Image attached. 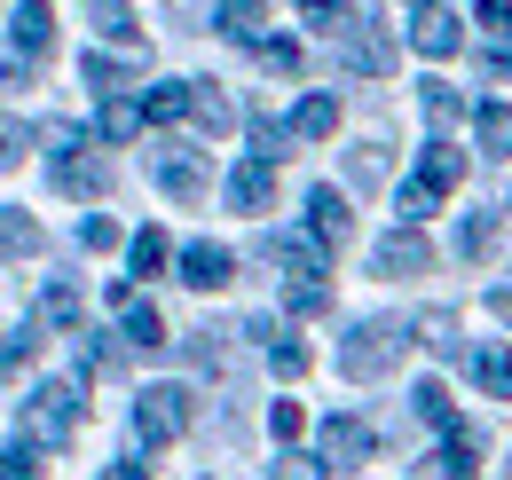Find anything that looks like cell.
<instances>
[{
    "label": "cell",
    "mask_w": 512,
    "mask_h": 480,
    "mask_svg": "<svg viewBox=\"0 0 512 480\" xmlns=\"http://www.w3.org/2000/svg\"><path fill=\"white\" fill-rule=\"evenodd\" d=\"M402 347H410V323H394V315L355 323V331L339 339V370H347V378H386V370L402 362Z\"/></svg>",
    "instance_id": "obj_1"
},
{
    "label": "cell",
    "mask_w": 512,
    "mask_h": 480,
    "mask_svg": "<svg viewBox=\"0 0 512 480\" xmlns=\"http://www.w3.org/2000/svg\"><path fill=\"white\" fill-rule=\"evenodd\" d=\"M16 433H24V441H40V449H64L71 433H79V386H71V378L32 386V402H24Z\"/></svg>",
    "instance_id": "obj_2"
},
{
    "label": "cell",
    "mask_w": 512,
    "mask_h": 480,
    "mask_svg": "<svg viewBox=\"0 0 512 480\" xmlns=\"http://www.w3.org/2000/svg\"><path fill=\"white\" fill-rule=\"evenodd\" d=\"M465 181V150H449V142H426V158H418V174L402 181V221H426L434 205H442L449 189Z\"/></svg>",
    "instance_id": "obj_3"
},
{
    "label": "cell",
    "mask_w": 512,
    "mask_h": 480,
    "mask_svg": "<svg viewBox=\"0 0 512 480\" xmlns=\"http://www.w3.org/2000/svg\"><path fill=\"white\" fill-rule=\"evenodd\" d=\"M134 433L158 449V441H174V433H190V386H142L134 394Z\"/></svg>",
    "instance_id": "obj_4"
},
{
    "label": "cell",
    "mask_w": 512,
    "mask_h": 480,
    "mask_svg": "<svg viewBox=\"0 0 512 480\" xmlns=\"http://www.w3.org/2000/svg\"><path fill=\"white\" fill-rule=\"evenodd\" d=\"M56 189L64 197H103L111 189V166L79 150V134H56Z\"/></svg>",
    "instance_id": "obj_5"
},
{
    "label": "cell",
    "mask_w": 512,
    "mask_h": 480,
    "mask_svg": "<svg viewBox=\"0 0 512 480\" xmlns=\"http://www.w3.org/2000/svg\"><path fill=\"white\" fill-rule=\"evenodd\" d=\"M371 268H379V276H426V268H434V244H426V229H418V221H402V229H394V237L371 252Z\"/></svg>",
    "instance_id": "obj_6"
},
{
    "label": "cell",
    "mask_w": 512,
    "mask_h": 480,
    "mask_svg": "<svg viewBox=\"0 0 512 480\" xmlns=\"http://www.w3.org/2000/svg\"><path fill=\"white\" fill-rule=\"evenodd\" d=\"M111 307H119V331H127V347H166V315L142 300L134 284H111Z\"/></svg>",
    "instance_id": "obj_7"
},
{
    "label": "cell",
    "mask_w": 512,
    "mask_h": 480,
    "mask_svg": "<svg viewBox=\"0 0 512 480\" xmlns=\"http://www.w3.org/2000/svg\"><path fill=\"white\" fill-rule=\"evenodd\" d=\"M371 449H379V433H371L363 418H323V465H331V473H347V465H363Z\"/></svg>",
    "instance_id": "obj_8"
},
{
    "label": "cell",
    "mask_w": 512,
    "mask_h": 480,
    "mask_svg": "<svg viewBox=\"0 0 512 480\" xmlns=\"http://www.w3.org/2000/svg\"><path fill=\"white\" fill-rule=\"evenodd\" d=\"M268 197H276V158L253 150L245 166H229V205L237 213H268Z\"/></svg>",
    "instance_id": "obj_9"
},
{
    "label": "cell",
    "mask_w": 512,
    "mask_h": 480,
    "mask_svg": "<svg viewBox=\"0 0 512 480\" xmlns=\"http://www.w3.org/2000/svg\"><path fill=\"white\" fill-rule=\"evenodd\" d=\"M308 237H316L323 252H339V244L355 237V213H347L339 189H308Z\"/></svg>",
    "instance_id": "obj_10"
},
{
    "label": "cell",
    "mask_w": 512,
    "mask_h": 480,
    "mask_svg": "<svg viewBox=\"0 0 512 480\" xmlns=\"http://www.w3.org/2000/svg\"><path fill=\"white\" fill-rule=\"evenodd\" d=\"M8 40H16V56H48V48H56V8H48V0H24V8H16V16H8Z\"/></svg>",
    "instance_id": "obj_11"
},
{
    "label": "cell",
    "mask_w": 512,
    "mask_h": 480,
    "mask_svg": "<svg viewBox=\"0 0 512 480\" xmlns=\"http://www.w3.org/2000/svg\"><path fill=\"white\" fill-rule=\"evenodd\" d=\"M410 48H418V56H457V48H465V32H457V16H449V8L426 0V8H418V24H410Z\"/></svg>",
    "instance_id": "obj_12"
},
{
    "label": "cell",
    "mask_w": 512,
    "mask_h": 480,
    "mask_svg": "<svg viewBox=\"0 0 512 480\" xmlns=\"http://www.w3.org/2000/svg\"><path fill=\"white\" fill-rule=\"evenodd\" d=\"M229 276H237V260H229L221 244H182V284H190V292H221Z\"/></svg>",
    "instance_id": "obj_13"
},
{
    "label": "cell",
    "mask_w": 512,
    "mask_h": 480,
    "mask_svg": "<svg viewBox=\"0 0 512 480\" xmlns=\"http://www.w3.org/2000/svg\"><path fill=\"white\" fill-rule=\"evenodd\" d=\"M284 126H292V142H331L339 134V95H300Z\"/></svg>",
    "instance_id": "obj_14"
},
{
    "label": "cell",
    "mask_w": 512,
    "mask_h": 480,
    "mask_svg": "<svg viewBox=\"0 0 512 480\" xmlns=\"http://www.w3.org/2000/svg\"><path fill=\"white\" fill-rule=\"evenodd\" d=\"M87 16H95V32H103L111 48H142V24H134L127 0H87Z\"/></svg>",
    "instance_id": "obj_15"
},
{
    "label": "cell",
    "mask_w": 512,
    "mask_h": 480,
    "mask_svg": "<svg viewBox=\"0 0 512 480\" xmlns=\"http://www.w3.org/2000/svg\"><path fill=\"white\" fill-rule=\"evenodd\" d=\"M40 252V221L24 205H0V260H32Z\"/></svg>",
    "instance_id": "obj_16"
},
{
    "label": "cell",
    "mask_w": 512,
    "mask_h": 480,
    "mask_svg": "<svg viewBox=\"0 0 512 480\" xmlns=\"http://www.w3.org/2000/svg\"><path fill=\"white\" fill-rule=\"evenodd\" d=\"M190 119L205 126V134H229V126H237V103H229L221 87H205V79H190Z\"/></svg>",
    "instance_id": "obj_17"
},
{
    "label": "cell",
    "mask_w": 512,
    "mask_h": 480,
    "mask_svg": "<svg viewBox=\"0 0 512 480\" xmlns=\"http://www.w3.org/2000/svg\"><path fill=\"white\" fill-rule=\"evenodd\" d=\"M386 63H394V48H386V32H371V24H355V32H347V71H371V79H379Z\"/></svg>",
    "instance_id": "obj_18"
},
{
    "label": "cell",
    "mask_w": 512,
    "mask_h": 480,
    "mask_svg": "<svg viewBox=\"0 0 512 480\" xmlns=\"http://www.w3.org/2000/svg\"><path fill=\"white\" fill-rule=\"evenodd\" d=\"M142 126H150V111L127 103V95H111V103H103V119H95V134H103V142H134Z\"/></svg>",
    "instance_id": "obj_19"
},
{
    "label": "cell",
    "mask_w": 512,
    "mask_h": 480,
    "mask_svg": "<svg viewBox=\"0 0 512 480\" xmlns=\"http://www.w3.org/2000/svg\"><path fill=\"white\" fill-rule=\"evenodd\" d=\"M158 189L182 197V205H197V197H205V166H197V158H158Z\"/></svg>",
    "instance_id": "obj_20"
},
{
    "label": "cell",
    "mask_w": 512,
    "mask_h": 480,
    "mask_svg": "<svg viewBox=\"0 0 512 480\" xmlns=\"http://www.w3.org/2000/svg\"><path fill=\"white\" fill-rule=\"evenodd\" d=\"M40 323H56V331H87V300H79L71 284H48V292H40Z\"/></svg>",
    "instance_id": "obj_21"
},
{
    "label": "cell",
    "mask_w": 512,
    "mask_h": 480,
    "mask_svg": "<svg viewBox=\"0 0 512 480\" xmlns=\"http://www.w3.org/2000/svg\"><path fill=\"white\" fill-rule=\"evenodd\" d=\"M473 134H481L489 158H512V103H481V111H473Z\"/></svg>",
    "instance_id": "obj_22"
},
{
    "label": "cell",
    "mask_w": 512,
    "mask_h": 480,
    "mask_svg": "<svg viewBox=\"0 0 512 480\" xmlns=\"http://www.w3.org/2000/svg\"><path fill=\"white\" fill-rule=\"evenodd\" d=\"M142 111H150V126H166V119H190V79H166V87H142Z\"/></svg>",
    "instance_id": "obj_23"
},
{
    "label": "cell",
    "mask_w": 512,
    "mask_h": 480,
    "mask_svg": "<svg viewBox=\"0 0 512 480\" xmlns=\"http://www.w3.org/2000/svg\"><path fill=\"white\" fill-rule=\"evenodd\" d=\"M213 24H221L229 40H245V48H260V0H221V8H213Z\"/></svg>",
    "instance_id": "obj_24"
},
{
    "label": "cell",
    "mask_w": 512,
    "mask_h": 480,
    "mask_svg": "<svg viewBox=\"0 0 512 480\" xmlns=\"http://www.w3.org/2000/svg\"><path fill=\"white\" fill-rule=\"evenodd\" d=\"M473 378H481V394L512 402V355L505 347H481V355H473Z\"/></svg>",
    "instance_id": "obj_25"
},
{
    "label": "cell",
    "mask_w": 512,
    "mask_h": 480,
    "mask_svg": "<svg viewBox=\"0 0 512 480\" xmlns=\"http://www.w3.org/2000/svg\"><path fill=\"white\" fill-rule=\"evenodd\" d=\"M268 252H276L292 276H323V244H316V237H276Z\"/></svg>",
    "instance_id": "obj_26"
},
{
    "label": "cell",
    "mask_w": 512,
    "mask_h": 480,
    "mask_svg": "<svg viewBox=\"0 0 512 480\" xmlns=\"http://www.w3.org/2000/svg\"><path fill=\"white\" fill-rule=\"evenodd\" d=\"M410 402H418V418L434 425V433H457V402H449V394H442V386H434V378H426V386H418Z\"/></svg>",
    "instance_id": "obj_27"
},
{
    "label": "cell",
    "mask_w": 512,
    "mask_h": 480,
    "mask_svg": "<svg viewBox=\"0 0 512 480\" xmlns=\"http://www.w3.org/2000/svg\"><path fill=\"white\" fill-rule=\"evenodd\" d=\"M79 71H87V87H95V95H119V87H127V63H119V56H103V48L79 63Z\"/></svg>",
    "instance_id": "obj_28"
},
{
    "label": "cell",
    "mask_w": 512,
    "mask_h": 480,
    "mask_svg": "<svg viewBox=\"0 0 512 480\" xmlns=\"http://www.w3.org/2000/svg\"><path fill=\"white\" fill-rule=\"evenodd\" d=\"M300 16H308L316 32H347V24H355V0H300Z\"/></svg>",
    "instance_id": "obj_29"
},
{
    "label": "cell",
    "mask_w": 512,
    "mask_h": 480,
    "mask_svg": "<svg viewBox=\"0 0 512 480\" xmlns=\"http://www.w3.org/2000/svg\"><path fill=\"white\" fill-rule=\"evenodd\" d=\"M489 244H497V221H489V213H465V221H457V252H465V260H481Z\"/></svg>",
    "instance_id": "obj_30"
},
{
    "label": "cell",
    "mask_w": 512,
    "mask_h": 480,
    "mask_svg": "<svg viewBox=\"0 0 512 480\" xmlns=\"http://www.w3.org/2000/svg\"><path fill=\"white\" fill-rule=\"evenodd\" d=\"M0 480H40V441L16 433V449H0Z\"/></svg>",
    "instance_id": "obj_31"
},
{
    "label": "cell",
    "mask_w": 512,
    "mask_h": 480,
    "mask_svg": "<svg viewBox=\"0 0 512 480\" xmlns=\"http://www.w3.org/2000/svg\"><path fill=\"white\" fill-rule=\"evenodd\" d=\"M127 260H134V276H158V268H166V229H142V237L127 244Z\"/></svg>",
    "instance_id": "obj_32"
},
{
    "label": "cell",
    "mask_w": 512,
    "mask_h": 480,
    "mask_svg": "<svg viewBox=\"0 0 512 480\" xmlns=\"http://www.w3.org/2000/svg\"><path fill=\"white\" fill-rule=\"evenodd\" d=\"M32 347H40V339H32V323H24V331H0V378H16V370L32 362Z\"/></svg>",
    "instance_id": "obj_33"
},
{
    "label": "cell",
    "mask_w": 512,
    "mask_h": 480,
    "mask_svg": "<svg viewBox=\"0 0 512 480\" xmlns=\"http://www.w3.org/2000/svg\"><path fill=\"white\" fill-rule=\"evenodd\" d=\"M268 370L276 378H308V347L300 339H268Z\"/></svg>",
    "instance_id": "obj_34"
},
{
    "label": "cell",
    "mask_w": 512,
    "mask_h": 480,
    "mask_svg": "<svg viewBox=\"0 0 512 480\" xmlns=\"http://www.w3.org/2000/svg\"><path fill=\"white\" fill-rule=\"evenodd\" d=\"M284 307H292V315H323V307H331V292H323V276H300V284L284 292Z\"/></svg>",
    "instance_id": "obj_35"
},
{
    "label": "cell",
    "mask_w": 512,
    "mask_h": 480,
    "mask_svg": "<svg viewBox=\"0 0 512 480\" xmlns=\"http://www.w3.org/2000/svg\"><path fill=\"white\" fill-rule=\"evenodd\" d=\"M111 244H119V221H111V213H87V221H79V252H111Z\"/></svg>",
    "instance_id": "obj_36"
},
{
    "label": "cell",
    "mask_w": 512,
    "mask_h": 480,
    "mask_svg": "<svg viewBox=\"0 0 512 480\" xmlns=\"http://www.w3.org/2000/svg\"><path fill=\"white\" fill-rule=\"evenodd\" d=\"M457 111H465V95H457V87H442V79H426V119H434V126H449Z\"/></svg>",
    "instance_id": "obj_37"
},
{
    "label": "cell",
    "mask_w": 512,
    "mask_h": 480,
    "mask_svg": "<svg viewBox=\"0 0 512 480\" xmlns=\"http://www.w3.org/2000/svg\"><path fill=\"white\" fill-rule=\"evenodd\" d=\"M253 56L268 63V71H284V79H292V71H300V40H260Z\"/></svg>",
    "instance_id": "obj_38"
},
{
    "label": "cell",
    "mask_w": 512,
    "mask_h": 480,
    "mask_svg": "<svg viewBox=\"0 0 512 480\" xmlns=\"http://www.w3.org/2000/svg\"><path fill=\"white\" fill-rule=\"evenodd\" d=\"M323 473H331V465H323V457H300V449L276 457V480H323Z\"/></svg>",
    "instance_id": "obj_39"
},
{
    "label": "cell",
    "mask_w": 512,
    "mask_h": 480,
    "mask_svg": "<svg viewBox=\"0 0 512 480\" xmlns=\"http://www.w3.org/2000/svg\"><path fill=\"white\" fill-rule=\"evenodd\" d=\"M300 402H276V410H268V433H276V441H284V449H292V441H300Z\"/></svg>",
    "instance_id": "obj_40"
},
{
    "label": "cell",
    "mask_w": 512,
    "mask_h": 480,
    "mask_svg": "<svg viewBox=\"0 0 512 480\" xmlns=\"http://www.w3.org/2000/svg\"><path fill=\"white\" fill-rule=\"evenodd\" d=\"M347 174H355V189H379V181H386V158H379V150H355V158H347Z\"/></svg>",
    "instance_id": "obj_41"
},
{
    "label": "cell",
    "mask_w": 512,
    "mask_h": 480,
    "mask_svg": "<svg viewBox=\"0 0 512 480\" xmlns=\"http://www.w3.org/2000/svg\"><path fill=\"white\" fill-rule=\"evenodd\" d=\"M426 347H434V355H457V323H449V315H426Z\"/></svg>",
    "instance_id": "obj_42"
},
{
    "label": "cell",
    "mask_w": 512,
    "mask_h": 480,
    "mask_svg": "<svg viewBox=\"0 0 512 480\" xmlns=\"http://www.w3.org/2000/svg\"><path fill=\"white\" fill-rule=\"evenodd\" d=\"M16 158H24V126H16V119H0V174H8Z\"/></svg>",
    "instance_id": "obj_43"
},
{
    "label": "cell",
    "mask_w": 512,
    "mask_h": 480,
    "mask_svg": "<svg viewBox=\"0 0 512 480\" xmlns=\"http://www.w3.org/2000/svg\"><path fill=\"white\" fill-rule=\"evenodd\" d=\"M481 8V24H512V0H473Z\"/></svg>",
    "instance_id": "obj_44"
},
{
    "label": "cell",
    "mask_w": 512,
    "mask_h": 480,
    "mask_svg": "<svg viewBox=\"0 0 512 480\" xmlns=\"http://www.w3.org/2000/svg\"><path fill=\"white\" fill-rule=\"evenodd\" d=\"M489 71H497V79H512V48H489Z\"/></svg>",
    "instance_id": "obj_45"
},
{
    "label": "cell",
    "mask_w": 512,
    "mask_h": 480,
    "mask_svg": "<svg viewBox=\"0 0 512 480\" xmlns=\"http://www.w3.org/2000/svg\"><path fill=\"white\" fill-rule=\"evenodd\" d=\"M103 480H150V465H111Z\"/></svg>",
    "instance_id": "obj_46"
},
{
    "label": "cell",
    "mask_w": 512,
    "mask_h": 480,
    "mask_svg": "<svg viewBox=\"0 0 512 480\" xmlns=\"http://www.w3.org/2000/svg\"><path fill=\"white\" fill-rule=\"evenodd\" d=\"M449 480H473V473H449Z\"/></svg>",
    "instance_id": "obj_47"
}]
</instances>
